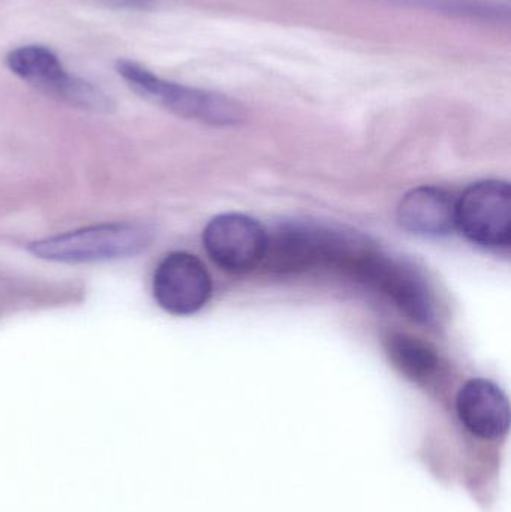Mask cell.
I'll return each mask as SVG.
<instances>
[{
	"mask_svg": "<svg viewBox=\"0 0 511 512\" xmlns=\"http://www.w3.org/2000/svg\"><path fill=\"white\" fill-rule=\"evenodd\" d=\"M12 74L45 95L92 111H110L111 99L99 87L69 74L53 50L44 45H23L5 59Z\"/></svg>",
	"mask_w": 511,
	"mask_h": 512,
	"instance_id": "obj_3",
	"label": "cell"
},
{
	"mask_svg": "<svg viewBox=\"0 0 511 512\" xmlns=\"http://www.w3.org/2000/svg\"><path fill=\"white\" fill-rule=\"evenodd\" d=\"M456 228L470 242L506 249L511 240V189L507 182L474 183L456 201Z\"/></svg>",
	"mask_w": 511,
	"mask_h": 512,
	"instance_id": "obj_4",
	"label": "cell"
},
{
	"mask_svg": "<svg viewBox=\"0 0 511 512\" xmlns=\"http://www.w3.org/2000/svg\"><path fill=\"white\" fill-rule=\"evenodd\" d=\"M386 349L396 369L414 381L431 378L440 367L437 349L411 334H392L387 339Z\"/></svg>",
	"mask_w": 511,
	"mask_h": 512,
	"instance_id": "obj_10",
	"label": "cell"
},
{
	"mask_svg": "<svg viewBox=\"0 0 511 512\" xmlns=\"http://www.w3.org/2000/svg\"><path fill=\"white\" fill-rule=\"evenodd\" d=\"M210 258L230 273H248L264 261L267 231L255 219L240 213L216 216L203 233Z\"/></svg>",
	"mask_w": 511,
	"mask_h": 512,
	"instance_id": "obj_5",
	"label": "cell"
},
{
	"mask_svg": "<svg viewBox=\"0 0 511 512\" xmlns=\"http://www.w3.org/2000/svg\"><path fill=\"white\" fill-rule=\"evenodd\" d=\"M212 289V277L206 265L188 252L165 256L153 277L156 303L171 315H194L206 306Z\"/></svg>",
	"mask_w": 511,
	"mask_h": 512,
	"instance_id": "obj_6",
	"label": "cell"
},
{
	"mask_svg": "<svg viewBox=\"0 0 511 512\" xmlns=\"http://www.w3.org/2000/svg\"><path fill=\"white\" fill-rule=\"evenodd\" d=\"M116 71L132 92L185 119L210 126H234L245 119L242 105L222 93L165 80L132 60H117Z\"/></svg>",
	"mask_w": 511,
	"mask_h": 512,
	"instance_id": "obj_1",
	"label": "cell"
},
{
	"mask_svg": "<svg viewBox=\"0 0 511 512\" xmlns=\"http://www.w3.org/2000/svg\"><path fill=\"white\" fill-rule=\"evenodd\" d=\"M368 286L387 295L414 322L434 321V298L422 274L411 265L384 254L372 271Z\"/></svg>",
	"mask_w": 511,
	"mask_h": 512,
	"instance_id": "obj_7",
	"label": "cell"
},
{
	"mask_svg": "<svg viewBox=\"0 0 511 512\" xmlns=\"http://www.w3.org/2000/svg\"><path fill=\"white\" fill-rule=\"evenodd\" d=\"M459 420L473 435L498 439L510 426V405L506 394L488 379H471L456 397Z\"/></svg>",
	"mask_w": 511,
	"mask_h": 512,
	"instance_id": "obj_8",
	"label": "cell"
},
{
	"mask_svg": "<svg viewBox=\"0 0 511 512\" xmlns=\"http://www.w3.org/2000/svg\"><path fill=\"white\" fill-rule=\"evenodd\" d=\"M152 239L153 233L146 225L116 222L48 237L32 243L29 251L47 261L92 264L141 254Z\"/></svg>",
	"mask_w": 511,
	"mask_h": 512,
	"instance_id": "obj_2",
	"label": "cell"
},
{
	"mask_svg": "<svg viewBox=\"0 0 511 512\" xmlns=\"http://www.w3.org/2000/svg\"><path fill=\"white\" fill-rule=\"evenodd\" d=\"M111 3H117L119 6H132V8H138V6H146L150 0H108Z\"/></svg>",
	"mask_w": 511,
	"mask_h": 512,
	"instance_id": "obj_11",
	"label": "cell"
},
{
	"mask_svg": "<svg viewBox=\"0 0 511 512\" xmlns=\"http://www.w3.org/2000/svg\"><path fill=\"white\" fill-rule=\"evenodd\" d=\"M398 221L417 236H447L456 228V200L444 189L420 186L402 198Z\"/></svg>",
	"mask_w": 511,
	"mask_h": 512,
	"instance_id": "obj_9",
	"label": "cell"
}]
</instances>
